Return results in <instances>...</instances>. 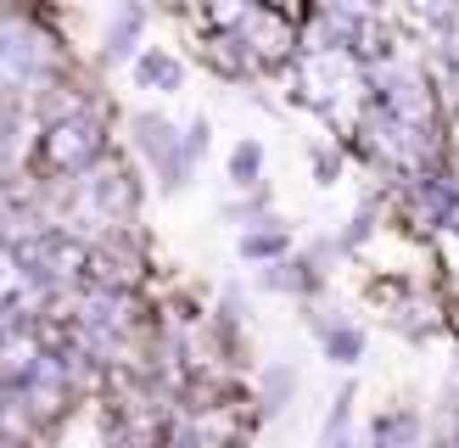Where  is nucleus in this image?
<instances>
[{"instance_id": "nucleus-1", "label": "nucleus", "mask_w": 459, "mask_h": 448, "mask_svg": "<svg viewBox=\"0 0 459 448\" xmlns=\"http://www.w3.org/2000/svg\"><path fill=\"white\" fill-rule=\"evenodd\" d=\"M101 151H107V124H101L96 107H74L45 134V163L56 174H90L101 163Z\"/></svg>"}, {"instance_id": "nucleus-2", "label": "nucleus", "mask_w": 459, "mask_h": 448, "mask_svg": "<svg viewBox=\"0 0 459 448\" xmlns=\"http://www.w3.org/2000/svg\"><path fill=\"white\" fill-rule=\"evenodd\" d=\"M376 90H381V118H393L398 129H409L415 141L431 146V134H437V107H431V90H426V79L415 67H381Z\"/></svg>"}, {"instance_id": "nucleus-3", "label": "nucleus", "mask_w": 459, "mask_h": 448, "mask_svg": "<svg viewBox=\"0 0 459 448\" xmlns=\"http://www.w3.org/2000/svg\"><path fill=\"white\" fill-rule=\"evenodd\" d=\"M56 67V51L51 39L34 34L22 17H0V84L6 90H34L51 79Z\"/></svg>"}, {"instance_id": "nucleus-4", "label": "nucleus", "mask_w": 459, "mask_h": 448, "mask_svg": "<svg viewBox=\"0 0 459 448\" xmlns=\"http://www.w3.org/2000/svg\"><path fill=\"white\" fill-rule=\"evenodd\" d=\"M45 297H51V286L22 263L17 246H0V325H22V314H34Z\"/></svg>"}, {"instance_id": "nucleus-5", "label": "nucleus", "mask_w": 459, "mask_h": 448, "mask_svg": "<svg viewBox=\"0 0 459 448\" xmlns=\"http://www.w3.org/2000/svg\"><path fill=\"white\" fill-rule=\"evenodd\" d=\"M79 208H90L101 224H118V219H129V208H134V179L124 174V168H90L84 179H79Z\"/></svg>"}, {"instance_id": "nucleus-6", "label": "nucleus", "mask_w": 459, "mask_h": 448, "mask_svg": "<svg viewBox=\"0 0 459 448\" xmlns=\"http://www.w3.org/2000/svg\"><path fill=\"white\" fill-rule=\"evenodd\" d=\"M17 398H22V409H29V420H51V415H62V409H67V398H74V381H67V358L45 353V358H39V370L17 387Z\"/></svg>"}, {"instance_id": "nucleus-7", "label": "nucleus", "mask_w": 459, "mask_h": 448, "mask_svg": "<svg viewBox=\"0 0 459 448\" xmlns=\"http://www.w3.org/2000/svg\"><path fill=\"white\" fill-rule=\"evenodd\" d=\"M17 253H22V263H29L45 286H67V280L84 275V246L67 241V236H34V241H22Z\"/></svg>"}, {"instance_id": "nucleus-8", "label": "nucleus", "mask_w": 459, "mask_h": 448, "mask_svg": "<svg viewBox=\"0 0 459 448\" xmlns=\"http://www.w3.org/2000/svg\"><path fill=\"white\" fill-rule=\"evenodd\" d=\"M39 336L34 331H22V325H0V387H22L34 370H39Z\"/></svg>"}, {"instance_id": "nucleus-9", "label": "nucleus", "mask_w": 459, "mask_h": 448, "mask_svg": "<svg viewBox=\"0 0 459 448\" xmlns=\"http://www.w3.org/2000/svg\"><path fill=\"white\" fill-rule=\"evenodd\" d=\"M415 437H420L415 415H386V420H376V448H415Z\"/></svg>"}, {"instance_id": "nucleus-10", "label": "nucleus", "mask_w": 459, "mask_h": 448, "mask_svg": "<svg viewBox=\"0 0 459 448\" xmlns=\"http://www.w3.org/2000/svg\"><path fill=\"white\" fill-rule=\"evenodd\" d=\"M141 84H157V90H179V62L174 56H141Z\"/></svg>"}, {"instance_id": "nucleus-11", "label": "nucleus", "mask_w": 459, "mask_h": 448, "mask_svg": "<svg viewBox=\"0 0 459 448\" xmlns=\"http://www.w3.org/2000/svg\"><path fill=\"white\" fill-rule=\"evenodd\" d=\"M258 163H264L258 146H236V157H230V168H236L241 185H252V179H258Z\"/></svg>"}, {"instance_id": "nucleus-12", "label": "nucleus", "mask_w": 459, "mask_h": 448, "mask_svg": "<svg viewBox=\"0 0 459 448\" xmlns=\"http://www.w3.org/2000/svg\"><path fill=\"white\" fill-rule=\"evenodd\" d=\"M331 358L336 365H353L359 358V331H331Z\"/></svg>"}, {"instance_id": "nucleus-13", "label": "nucleus", "mask_w": 459, "mask_h": 448, "mask_svg": "<svg viewBox=\"0 0 459 448\" xmlns=\"http://www.w3.org/2000/svg\"><path fill=\"white\" fill-rule=\"evenodd\" d=\"M281 246V236H258V241H247V253H274Z\"/></svg>"}, {"instance_id": "nucleus-14", "label": "nucleus", "mask_w": 459, "mask_h": 448, "mask_svg": "<svg viewBox=\"0 0 459 448\" xmlns=\"http://www.w3.org/2000/svg\"><path fill=\"white\" fill-rule=\"evenodd\" d=\"M454 90H459V62H454Z\"/></svg>"}]
</instances>
